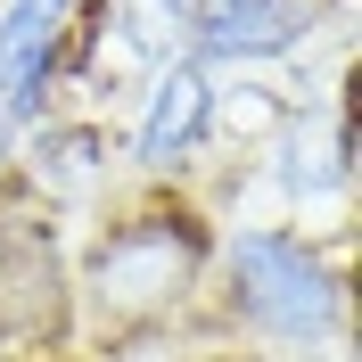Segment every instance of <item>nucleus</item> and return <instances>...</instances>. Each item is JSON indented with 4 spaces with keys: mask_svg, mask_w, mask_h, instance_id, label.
<instances>
[{
    "mask_svg": "<svg viewBox=\"0 0 362 362\" xmlns=\"http://www.w3.org/2000/svg\"><path fill=\"white\" fill-rule=\"evenodd\" d=\"M206 280H214V230L198 198L148 181L132 198H115L90 230L74 264V329H90L99 346L165 338L173 321L206 305Z\"/></svg>",
    "mask_w": 362,
    "mask_h": 362,
    "instance_id": "1",
    "label": "nucleus"
},
{
    "mask_svg": "<svg viewBox=\"0 0 362 362\" xmlns=\"http://www.w3.org/2000/svg\"><path fill=\"white\" fill-rule=\"evenodd\" d=\"M214 272L223 280L206 288V313L239 338L313 354L346 329V272L305 230H239L230 247H214Z\"/></svg>",
    "mask_w": 362,
    "mask_h": 362,
    "instance_id": "2",
    "label": "nucleus"
},
{
    "mask_svg": "<svg viewBox=\"0 0 362 362\" xmlns=\"http://www.w3.org/2000/svg\"><path fill=\"white\" fill-rule=\"evenodd\" d=\"M74 338V255L17 173H0V362H49Z\"/></svg>",
    "mask_w": 362,
    "mask_h": 362,
    "instance_id": "3",
    "label": "nucleus"
},
{
    "mask_svg": "<svg viewBox=\"0 0 362 362\" xmlns=\"http://www.w3.org/2000/svg\"><path fill=\"white\" fill-rule=\"evenodd\" d=\"M74 8H83V0H0V115H8L17 132H33L49 115Z\"/></svg>",
    "mask_w": 362,
    "mask_h": 362,
    "instance_id": "4",
    "label": "nucleus"
},
{
    "mask_svg": "<svg viewBox=\"0 0 362 362\" xmlns=\"http://www.w3.org/2000/svg\"><path fill=\"white\" fill-rule=\"evenodd\" d=\"M214 140V74L198 58H173V66L148 74V107L132 124V165L148 181H173L198 165V148Z\"/></svg>",
    "mask_w": 362,
    "mask_h": 362,
    "instance_id": "5",
    "label": "nucleus"
},
{
    "mask_svg": "<svg viewBox=\"0 0 362 362\" xmlns=\"http://www.w3.org/2000/svg\"><path fill=\"white\" fill-rule=\"evenodd\" d=\"M272 181L280 198L305 214L321 198L354 189V115L346 107H288V124L272 132Z\"/></svg>",
    "mask_w": 362,
    "mask_h": 362,
    "instance_id": "6",
    "label": "nucleus"
},
{
    "mask_svg": "<svg viewBox=\"0 0 362 362\" xmlns=\"http://www.w3.org/2000/svg\"><path fill=\"white\" fill-rule=\"evenodd\" d=\"M189 58H288L313 33V0H189Z\"/></svg>",
    "mask_w": 362,
    "mask_h": 362,
    "instance_id": "7",
    "label": "nucleus"
},
{
    "mask_svg": "<svg viewBox=\"0 0 362 362\" xmlns=\"http://www.w3.org/2000/svg\"><path fill=\"white\" fill-rule=\"evenodd\" d=\"M107 165H115L107 124H90V115H42V124L25 132V157L8 165V173H17L42 206H58V198H74V189H90V181H107Z\"/></svg>",
    "mask_w": 362,
    "mask_h": 362,
    "instance_id": "8",
    "label": "nucleus"
},
{
    "mask_svg": "<svg viewBox=\"0 0 362 362\" xmlns=\"http://www.w3.org/2000/svg\"><path fill=\"white\" fill-rule=\"evenodd\" d=\"M8 148H17V124H8V115H0V173H8V165H17V157H8Z\"/></svg>",
    "mask_w": 362,
    "mask_h": 362,
    "instance_id": "9",
    "label": "nucleus"
}]
</instances>
